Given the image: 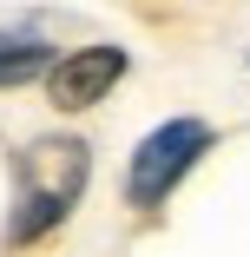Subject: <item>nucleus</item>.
I'll list each match as a JSON object with an SVG mask.
<instances>
[{"mask_svg": "<svg viewBox=\"0 0 250 257\" xmlns=\"http://www.w3.org/2000/svg\"><path fill=\"white\" fill-rule=\"evenodd\" d=\"M92 178V145L73 132H40L14 152V211H7V244H40L73 218Z\"/></svg>", "mask_w": 250, "mask_h": 257, "instance_id": "f257e3e1", "label": "nucleus"}, {"mask_svg": "<svg viewBox=\"0 0 250 257\" xmlns=\"http://www.w3.org/2000/svg\"><path fill=\"white\" fill-rule=\"evenodd\" d=\"M53 60H60V46H46L40 33L0 27V92H14V86H27V79H46Z\"/></svg>", "mask_w": 250, "mask_h": 257, "instance_id": "20e7f679", "label": "nucleus"}, {"mask_svg": "<svg viewBox=\"0 0 250 257\" xmlns=\"http://www.w3.org/2000/svg\"><path fill=\"white\" fill-rule=\"evenodd\" d=\"M211 145H217V132L204 119H165V125H152L132 145V159H125V204L132 211H158V204L191 178V165L204 159Z\"/></svg>", "mask_w": 250, "mask_h": 257, "instance_id": "f03ea898", "label": "nucleus"}, {"mask_svg": "<svg viewBox=\"0 0 250 257\" xmlns=\"http://www.w3.org/2000/svg\"><path fill=\"white\" fill-rule=\"evenodd\" d=\"M125 73H132V53H125V46H112V40L73 46V53H60L53 66H46V99H53V112H92Z\"/></svg>", "mask_w": 250, "mask_h": 257, "instance_id": "7ed1b4c3", "label": "nucleus"}]
</instances>
